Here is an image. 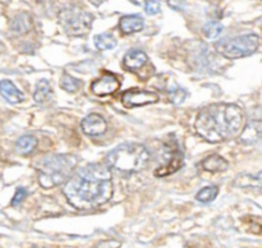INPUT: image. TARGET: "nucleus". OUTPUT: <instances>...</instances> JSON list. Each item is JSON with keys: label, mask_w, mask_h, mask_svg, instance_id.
<instances>
[{"label": "nucleus", "mask_w": 262, "mask_h": 248, "mask_svg": "<svg viewBox=\"0 0 262 248\" xmlns=\"http://www.w3.org/2000/svg\"><path fill=\"white\" fill-rule=\"evenodd\" d=\"M69 204L79 210H91L112 198V174L107 166L89 164L72 174L63 188Z\"/></svg>", "instance_id": "f257e3e1"}, {"label": "nucleus", "mask_w": 262, "mask_h": 248, "mask_svg": "<svg viewBox=\"0 0 262 248\" xmlns=\"http://www.w3.org/2000/svg\"><path fill=\"white\" fill-rule=\"evenodd\" d=\"M243 119V110L238 105L217 102L199 112L194 128L204 140L219 143L235 137L242 129Z\"/></svg>", "instance_id": "f03ea898"}, {"label": "nucleus", "mask_w": 262, "mask_h": 248, "mask_svg": "<svg viewBox=\"0 0 262 248\" xmlns=\"http://www.w3.org/2000/svg\"><path fill=\"white\" fill-rule=\"evenodd\" d=\"M78 157L71 153L46 155L36 163L37 179L45 189L66 183L76 169Z\"/></svg>", "instance_id": "7ed1b4c3"}, {"label": "nucleus", "mask_w": 262, "mask_h": 248, "mask_svg": "<svg viewBox=\"0 0 262 248\" xmlns=\"http://www.w3.org/2000/svg\"><path fill=\"white\" fill-rule=\"evenodd\" d=\"M150 160V152L141 143H123L106 156L107 168L119 173L132 174L143 170Z\"/></svg>", "instance_id": "20e7f679"}, {"label": "nucleus", "mask_w": 262, "mask_h": 248, "mask_svg": "<svg viewBox=\"0 0 262 248\" xmlns=\"http://www.w3.org/2000/svg\"><path fill=\"white\" fill-rule=\"evenodd\" d=\"M59 25L69 36H83L91 30L94 17L77 5H71L59 12Z\"/></svg>", "instance_id": "39448f33"}, {"label": "nucleus", "mask_w": 262, "mask_h": 248, "mask_svg": "<svg viewBox=\"0 0 262 248\" xmlns=\"http://www.w3.org/2000/svg\"><path fill=\"white\" fill-rule=\"evenodd\" d=\"M260 38L255 33L224 38L216 43V51L228 59H239L252 55L258 48Z\"/></svg>", "instance_id": "423d86ee"}, {"label": "nucleus", "mask_w": 262, "mask_h": 248, "mask_svg": "<svg viewBox=\"0 0 262 248\" xmlns=\"http://www.w3.org/2000/svg\"><path fill=\"white\" fill-rule=\"evenodd\" d=\"M183 152L177 145H165L164 147V163L155 170L156 176H166L176 173L183 165Z\"/></svg>", "instance_id": "0eeeda50"}, {"label": "nucleus", "mask_w": 262, "mask_h": 248, "mask_svg": "<svg viewBox=\"0 0 262 248\" xmlns=\"http://www.w3.org/2000/svg\"><path fill=\"white\" fill-rule=\"evenodd\" d=\"M158 100V94L151 91H141V89H129L125 91L122 96L123 105L127 107L143 106V105L154 104Z\"/></svg>", "instance_id": "6e6552de"}, {"label": "nucleus", "mask_w": 262, "mask_h": 248, "mask_svg": "<svg viewBox=\"0 0 262 248\" xmlns=\"http://www.w3.org/2000/svg\"><path fill=\"white\" fill-rule=\"evenodd\" d=\"M120 87V82L114 74L106 73L97 78L91 84V91L97 96H106L117 92Z\"/></svg>", "instance_id": "1a4fd4ad"}, {"label": "nucleus", "mask_w": 262, "mask_h": 248, "mask_svg": "<svg viewBox=\"0 0 262 248\" xmlns=\"http://www.w3.org/2000/svg\"><path fill=\"white\" fill-rule=\"evenodd\" d=\"M81 128L83 133L91 137H97L106 132L107 123L101 115L99 114H90L82 120Z\"/></svg>", "instance_id": "9d476101"}, {"label": "nucleus", "mask_w": 262, "mask_h": 248, "mask_svg": "<svg viewBox=\"0 0 262 248\" xmlns=\"http://www.w3.org/2000/svg\"><path fill=\"white\" fill-rule=\"evenodd\" d=\"M262 140V120H252L247 123L239 134L242 143H255Z\"/></svg>", "instance_id": "9b49d317"}, {"label": "nucleus", "mask_w": 262, "mask_h": 248, "mask_svg": "<svg viewBox=\"0 0 262 248\" xmlns=\"http://www.w3.org/2000/svg\"><path fill=\"white\" fill-rule=\"evenodd\" d=\"M0 95L10 104H19L25 100V95L8 79L0 81Z\"/></svg>", "instance_id": "f8f14e48"}, {"label": "nucleus", "mask_w": 262, "mask_h": 248, "mask_svg": "<svg viewBox=\"0 0 262 248\" xmlns=\"http://www.w3.org/2000/svg\"><path fill=\"white\" fill-rule=\"evenodd\" d=\"M145 20L140 15H124L119 20V28L124 35L140 32L143 28Z\"/></svg>", "instance_id": "ddd939ff"}, {"label": "nucleus", "mask_w": 262, "mask_h": 248, "mask_svg": "<svg viewBox=\"0 0 262 248\" xmlns=\"http://www.w3.org/2000/svg\"><path fill=\"white\" fill-rule=\"evenodd\" d=\"M32 20L27 13H18L10 22V32L14 36H22L31 30Z\"/></svg>", "instance_id": "4468645a"}, {"label": "nucleus", "mask_w": 262, "mask_h": 248, "mask_svg": "<svg viewBox=\"0 0 262 248\" xmlns=\"http://www.w3.org/2000/svg\"><path fill=\"white\" fill-rule=\"evenodd\" d=\"M202 168L210 173H220V171H224L228 169V161L223 156L212 153V155H209L204 159Z\"/></svg>", "instance_id": "2eb2a0df"}, {"label": "nucleus", "mask_w": 262, "mask_h": 248, "mask_svg": "<svg viewBox=\"0 0 262 248\" xmlns=\"http://www.w3.org/2000/svg\"><path fill=\"white\" fill-rule=\"evenodd\" d=\"M147 61H148L147 55L141 50L129 51V53L125 54L124 59H123V63H124L125 68L133 69V71L142 68Z\"/></svg>", "instance_id": "dca6fc26"}, {"label": "nucleus", "mask_w": 262, "mask_h": 248, "mask_svg": "<svg viewBox=\"0 0 262 248\" xmlns=\"http://www.w3.org/2000/svg\"><path fill=\"white\" fill-rule=\"evenodd\" d=\"M33 99L37 104H48L53 99V89L50 83L46 79H41L36 84L35 92H33Z\"/></svg>", "instance_id": "f3484780"}, {"label": "nucleus", "mask_w": 262, "mask_h": 248, "mask_svg": "<svg viewBox=\"0 0 262 248\" xmlns=\"http://www.w3.org/2000/svg\"><path fill=\"white\" fill-rule=\"evenodd\" d=\"M234 186L241 188H260L262 187V170L257 174H245L235 178Z\"/></svg>", "instance_id": "a211bd4d"}, {"label": "nucleus", "mask_w": 262, "mask_h": 248, "mask_svg": "<svg viewBox=\"0 0 262 248\" xmlns=\"http://www.w3.org/2000/svg\"><path fill=\"white\" fill-rule=\"evenodd\" d=\"M36 146H37V138L32 134H25L18 138L17 143H15V150L20 155H27L35 150Z\"/></svg>", "instance_id": "6ab92c4d"}, {"label": "nucleus", "mask_w": 262, "mask_h": 248, "mask_svg": "<svg viewBox=\"0 0 262 248\" xmlns=\"http://www.w3.org/2000/svg\"><path fill=\"white\" fill-rule=\"evenodd\" d=\"M94 42L97 50L101 51L112 50V49H114L117 46V40L110 33H100V35H96L94 38Z\"/></svg>", "instance_id": "aec40b11"}, {"label": "nucleus", "mask_w": 262, "mask_h": 248, "mask_svg": "<svg viewBox=\"0 0 262 248\" xmlns=\"http://www.w3.org/2000/svg\"><path fill=\"white\" fill-rule=\"evenodd\" d=\"M217 193H219V187L217 186H207L200 189L196 194L197 201L202 202V204H209V202L214 201L216 198Z\"/></svg>", "instance_id": "412c9836"}, {"label": "nucleus", "mask_w": 262, "mask_h": 248, "mask_svg": "<svg viewBox=\"0 0 262 248\" xmlns=\"http://www.w3.org/2000/svg\"><path fill=\"white\" fill-rule=\"evenodd\" d=\"M60 86L67 92H76L81 87V81L74 78V77L69 76V74H63V77L60 79Z\"/></svg>", "instance_id": "4be33fe9"}, {"label": "nucleus", "mask_w": 262, "mask_h": 248, "mask_svg": "<svg viewBox=\"0 0 262 248\" xmlns=\"http://www.w3.org/2000/svg\"><path fill=\"white\" fill-rule=\"evenodd\" d=\"M223 32V25L219 22H207L206 25L204 26V33L206 35L207 38H216L222 35Z\"/></svg>", "instance_id": "5701e85b"}, {"label": "nucleus", "mask_w": 262, "mask_h": 248, "mask_svg": "<svg viewBox=\"0 0 262 248\" xmlns=\"http://www.w3.org/2000/svg\"><path fill=\"white\" fill-rule=\"evenodd\" d=\"M169 97H170V101L173 102V104L179 105L186 100L187 91L184 88H182V87L174 86L173 88L170 89V92H169Z\"/></svg>", "instance_id": "b1692460"}, {"label": "nucleus", "mask_w": 262, "mask_h": 248, "mask_svg": "<svg viewBox=\"0 0 262 248\" xmlns=\"http://www.w3.org/2000/svg\"><path fill=\"white\" fill-rule=\"evenodd\" d=\"M161 3L160 0H146L145 2V10L147 14L155 15L160 13Z\"/></svg>", "instance_id": "393cba45"}, {"label": "nucleus", "mask_w": 262, "mask_h": 248, "mask_svg": "<svg viewBox=\"0 0 262 248\" xmlns=\"http://www.w3.org/2000/svg\"><path fill=\"white\" fill-rule=\"evenodd\" d=\"M26 197H27V191L25 188H18L12 199V205L13 206H18Z\"/></svg>", "instance_id": "a878e982"}, {"label": "nucleus", "mask_w": 262, "mask_h": 248, "mask_svg": "<svg viewBox=\"0 0 262 248\" xmlns=\"http://www.w3.org/2000/svg\"><path fill=\"white\" fill-rule=\"evenodd\" d=\"M168 5L174 10H183L186 7V0H168Z\"/></svg>", "instance_id": "bb28decb"}, {"label": "nucleus", "mask_w": 262, "mask_h": 248, "mask_svg": "<svg viewBox=\"0 0 262 248\" xmlns=\"http://www.w3.org/2000/svg\"><path fill=\"white\" fill-rule=\"evenodd\" d=\"M120 242L118 240H102L97 244V248H119Z\"/></svg>", "instance_id": "cd10ccee"}, {"label": "nucleus", "mask_w": 262, "mask_h": 248, "mask_svg": "<svg viewBox=\"0 0 262 248\" xmlns=\"http://www.w3.org/2000/svg\"><path fill=\"white\" fill-rule=\"evenodd\" d=\"M106 2V0H90V3H91V4H94L95 7H99V5H101L102 3H105Z\"/></svg>", "instance_id": "c85d7f7f"}, {"label": "nucleus", "mask_w": 262, "mask_h": 248, "mask_svg": "<svg viewBox=\"0 0 262 248\" xmlns=\"http://www.w3.org/2000/svg\"><path fill=\"white\" fill-rule=\"evenodd\" d=\"M2 51H4V45H3V43L0 42V53H2Z\"/></svg>", "instance_id": "c756f323"}, {"label": "nucleus", "mask_w": 262, "mask_h": 248, "mask_svg": "<svg viewBox=\"0 0 262 248\" xmlns=\"http://www.w3.org/2000/svg\"><path fill=\"white\" fill-rule=\"evenodd\" d=\"M0 2H3V3H8V2H9V0H0Z\"/></svg>", "instance_id": "7c9ffc66"}]
</instances>
